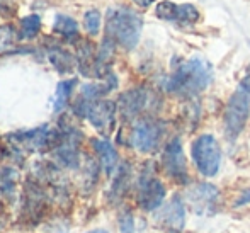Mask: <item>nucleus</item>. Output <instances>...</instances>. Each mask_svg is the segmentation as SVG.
<instances>
[{
    "label": "nucleus",
    "instance_id": "6e6552de",
    "mask_svg": "<svg viewBox=\"0 0 250 233\" xmlns=\"http://www.w3.org/2000/svg\"><path fill=\"white\" fill-rule=\"evenodd\" d=\"M155 14H157L158 19L168 21V22H175V24H194L196 21L199 19V12L194 5L191 3H174L168 2V0H164L157 5L155 9Z\"/></svg>",
    "mask_w": 250,
    "mask_h": 233
},
{
    "label": "nucleus",
    "instance_id": "20e7f679",
    "mask_svg": "<svg viewBox=\"0 0 250 233\" xmlns=\"http://www.w3.org/2000/svg\"><path fill=\"white\" fill-rule=\"evenodd\" d=\"M192 160L204 177L216 175L221 164V148L213 135H203L192 143Z\"/></svg>",
    "mask_w": 250,
    "mask_h": 233
},
{
    "label": "nucleus",
    "instance_id": "9d476101",
    "mask_svg": "<svg viewBox=\"0 0 250 233\" xmlns=\"http://www.w3.org/2000/svg\"><path fill=\"white\" fill-rule=\"evenodd\" d=\"M164 167L165 172L175 179L177 182L184 181L188 177V170H186V160H184V151H182L181 141L174 138L170 143L165 147L164 150Z\"/></svg>",
    "mask_w": 250,
    "mask_h": 233
},
{
    "label": "nucleus",
    "instance_id": "a211bd4d",
    "mask_svg": "<svg viewBox=\"0 0 250 233\" xmlns=\"http://www.w3.org/2000/svg\"><path fill=\"white\" fill-rule=\"evenodd\" d=\"M41 27V19L40 16L33 14V16H27L22 19L21 22V38L22 40H33V38L38 36Z\"/></svg>",
    "mask_w": 250,
    "mask_h": 233
},
{
    "label": "nucleus",
    "instance_id": "f3484780",
    "mask_svg": "<svg viewBox=\"0 0 250 233\" xmlns=\"http://www.w3.org/2000/svg\"><path fill=\"white\" fill-rule=\"evenodd\" d=\"M53 31L60 36L66 38V40H73L79 34V24L75 22V19H72L70 16L65 14H58L55 17V24H53Z\"/></svg>",
    "mask_w": 250,
    "mask_h": 233
},
{
    "label": "nucleus",
    "instance_id": "4be33fe9",
    "mask_svg": "<svg viewBox=\"0 0 250 233\" xmlns=\"http://www.w3.org/2000/svg\"><path fill=\"white\" fill-rule=\"evenodd\" d=\"M119 232L121 233H135V218L129 211H125V213L119 216Z\"/></svg>",
    "mask_w": 250,
    "mask_h": 233
},
{
    "label": "nucleus",
    "instance_id": "7ed1b4c3",
    "mask_svg": "<svg viewBox=\"0 0 250 233\" xmlns=\"http://www.w3.org/2000/svg\"><path fill=\"white\" fill-rule=\"evenodd\" d=\"M250 114V68L240 80L237 90L231 94L225 111V129L230 138H237L245 128Z\"/></svg>",
    "mask_w": 250,
    "mask_h": 233
},
{
    "label": "nucleus",
    "instance_id": "393cba45",
    "mask_svg": "<svg viewBox=\"0 0 250 233\" xmlns=\"http://www.w3.org/2000/svg\"><path fill=\"white\" fill-rule=\"evenodd\" d=\"M133 2H135L138 7H148L153 3V0H133Z\"/></svg>",
    "mask_w": 250,
    "mask_h": 233
},
{
    "label": "nucleus",
    "instance_id": "9b49d317",
    "mask_svg": "<svg viewBox=\"0 0 250 233\" xmlns=\"http://www.w3.org/2000/svg\"><path fill=\"white\" fill-rule=\"evenodd\" d=\"M218 189L213 184H198L188 191V201L198 213H209L218 199Z\"/></svg>",
    "mask_w": 250,
    "mask_h": 233
},
{
    "label": "nucleus",
    "instance_id": "b1692460",
    "mask_svg": "<svg viewBox=\"0 0 250 233\" xmlns=\"http://www.w3.org/2000/svg\"><path fill=\"white\" fill-rule=\"evenodd\" d=\"M250 201V191H247V192H244V196L240 197V199L237 201V206H242V204L249 203Z\"/></svg>",
    "mask_w": 250,
    "mask_h": 233
},
{
    "label": "nucleus",
    "instance_id": "2eb2a0df",
    "mask_svg": "<svg viewBox=\"0 0 250 233\" xmlns=\"http://www.w3.org/2000/svg\"><path fill=\"white\" fill-rule=\"evenodd\" d=\"M92 147L101 160V167L105 175H112L118 169V151L116 148L104 138H94Z\"/></svg>",
    "mask_w": 250,
    "mask_h": 233
},
{
    "label": "nucleus",
    "instance_id": "6ab92c4d",
    "mask_svg": "<svg viewBox=\"0 0 250 233\" xmlns=\"http://www.w3.org/2000/svg\"><path fill=\"white\" fill-rule=\"evenodd\" d=\"M50 62L60 73H66L72 68V56L62 49H55L53 53H50Z\"/></svg>",
    "mask_w": 250,
    "mask_h": 233
},
{
    "label": "nucleus",
    "instance_id": "1a4fd4ad",
    "mask_svg": "<svg viewBox=\"0 0 250 233\" xmlns=\"http://www.w3.org/2000/svg\"><path fill=\"white\" fill-rule=\"evenodd\" d=\"M136 199L142 210L145 211H157L164 204L165 199V187L158 179L153 177H142L138 182V194Z\"/></svg>",
    "mask_w": 250,
    "mask_h": 233
},
{
    "label": "nucleus",
    "instance_id": "dca6fc26",
    "mask_svg": "<svg viewBox=\"0 0 250 233\" xmlns=\"http://www.w3.org/2000/svg\"><path fill=\"white\" fill-rule=\"evenodd\" d=\"M77 84H79L77 79L62 80V82L58 84V87H56V90H55V95H53V101H51L53 111H55L56 114L62 112L63 109L66 107V104H68V101H70V97H72L73 89H75Z\"/></svg>",
    "mask_w": 250,
    "mask_h": 233
},
{
    "label": "nucleus",
    "instance_id": "5701e85b",
    "mask_svg": "<svg viewBox=\"0 0 250 233\" xmlns=\"http://www.w3.org/2000/svg\"><path fill=\"white\" fill-rule=\"evenodd\" d=\"M14 43V29L9 26L0 27V51L7 49L9 46H12Z\"/></svg>",
    "mask_w": 250,
    "mask_h": 233
},
{
    "label": "nucleus",
    "instance_id": "aec40b11",
    "mask_svg": "<svg viewBox=\"0 0 250 233\" xmlns=\"http://www.w3.org/2000/svg\"><path fill=\"white\" fill-rule=\"evenodd\" d=\"M83 27L90 36H97L101 31V12L96 9H90L83 16Z\"/></svg>",
    "mask_w": 250,
    "mask_h": 233
},
{
    "label": "nucleus",
    "instance_id": "412c9836",
    "mask_svg": "<svg viewBox=\"0 0 250 233\" xmlns=\"http://www.w3.org/2000/svg\"><path fill=\"white\" fill-rule=\"evenodd\" d=\"M16 177H17V174L12 170V169L2 170V174H0V189H2L5 194H9L10 191L14 189V181H16Z\"/></svg>",
    "mask_w": 250,
    "mask_h": 233
},
{
    "label": "nucleus",
    "instance_id": "423d86ee",
    "mask_svg": "<svg viewBox=\"0 0 250 233\" xmlns=\"http://www.w3.org/2000/svg\"><path fill=\"white\" fill-rule=\"evenodd\" d=\"M162 138V126L153 119H140L131 131V145L142 153H150L158 147Z\"/></svg>",
    "mask_w": 250,
    "mask_h": 233
},
{
    "label": "nucleus",
    "instance_id": "f03ea898",
    "mask_svg": "<svg viewBox=\"0 0 250 233\" xmlns=\"http://www.w3.org/2000/svg\"><path fill=\"white\" fill-rule=\"evenodd\" d=\"M143 21L135 10L126 7H114L107 10L105 17V34L112 43L125 49H133L138 44Z\"/></svg>",
    "mask_w": 250,
    "mask_h": 233
},
{
    "label": "nucleus",
    "instance_id": "f8f14e48",
    "mask_svg": "<svg viewBox=\"0 0 250 233\" xmlns=\"http://www.w3.org/2000/svg\"><path fill=\"white\" fill-rule=\"evenodd\" d=\"M148 106V94L143 89H133L121 95L119 99V111L126 119L138 116Z\"/></svg>",
    "mask_w": 250,
    "mask_h": 233
},
{
    "label": "nucleus",
    "instance_id": "39448f33",
    "mask_svg": "<svg viewBox=\"0 0 250 233\" xmlns=\"http://www.w3.org/2000/svg\"><path fill=\"white\" fill-rule=\"evenodd\" d=\"M75 112L89 119V123L102 135H109L114 128L116 104L111 101L85 102L79 99L75 104Z\"/></svg>",
    "mask_w": 250,
    "mask_h": 233
},
{
    "label": "nucleus",
    "instance_id": "f257e3e1",
    "mask_svg": "<svg viewBox=\"0 0 250 233\" xmlns=\"http://www.w3.org/2000/svg\"><path fill=\"white\" fill-rule=\"evenodd\" d=\"M211 65L206 60L194 56L184 62L165 82L168 92L179 95H194L204 90L211 82Z\"/></svg>",
    "mask_w": 250,
    "mask_h": 233
},
{
    "label": "nucleus",
    "instance_id": "4468645a",
    "mask_svg": "<svg viewBox=\"0 0 250 233\" xmlns=\"http://www.w3.org/2000/svg\"><path fill=\"white\" fill-rule=\"evenodd\" d=\"M79 141H77V135H65L62 141L58 143V147L55 148V157L62 165L68 169H77L79 167V148H77Z\"/></svg>",
    "mask_w": 250,
    "mask_h": 233
},
{
    "label": "nucleus",
    "instance_id": "ddd939ff",
    "mask_svg": "<svg viewBox=\"0 0 250 233\" xmlns=\"http://www.w3.org/2000/svg\"><path fill=\"white\" fill-rule=\"evenodd\" d=\"M14 138L19 145H22L24 148L33 151H41L43 148H46L53 140V133L50 131L48 126H41V128L31 129V131L17 133L14 135Z\"/></svg>",
    "mask_w": 250,
    "mask_h": 233
},
{
    "label": "nucleus",
    "instance_id": "0eeeda50",
    "mask_svg": "<svg viewBox=\"0 0 250 233\" xmlns=\"http://www.w3.org/2000/svg\"><path fill=\"white\" fill-rule=\"evenodd\" d=\"M158 227L168 232H181L186 223V210L179 197H172L167 204H162L153 214Z\"/></svg>",
    "mask_w": 250,
    "mask_h": 233
},
{
    "label": "nucleus",
    "instance_id": "a878e982",
    "mask_svg": "<svg viewBox=\"0 0 250 233\" xmlns=\"http://www.w3.org/2000/svg\"><path fill=\"white\" fill-rule=\"evenodd\" d=\"M87 233H109L107 230H102V228H96V230H90V232H87Z\"/></svg>",
    "mask_w": 250,
    "mask_h": 233
}]
</instances>
